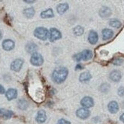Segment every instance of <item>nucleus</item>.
<instances>
[{
    "mask_svg": "<svg viewBox=\"0 0 124 124\" xmlns=\"http://www.w3.org/2000/svg\"><path fill=\"white\" fill-rule=\"evenodd\" d=\"M68 74V70L65 67H58L54 70L52 74V79L55 83L60 84L66 80Z\"/></svg>",
    "mask_w": 124,
    "mask_h": 124,
    "instance_id": "obj_1",
    "label": "nucleus"
},
{
    "mask_svg": "<svg viewBox=\"0 0 124 124\" xmlns=\"http://www.w3.org/2000/svg\"><path fill=\"white\" fill-rule=\"evenodd\" d=\"M93 57V53L91 50L85 49L80 53L76 54L74 55V60L75 61L79 62L80 61H89L91 60Z\"/></svg>",
    "mask_w": 124,
    "mask_h": 124,
    "instance_id": "obj_2",
    "label": "nucleus"
},
{
    "mask_svg": "<svg viewBox=\"0 0 124 124\" xmlns=\"http://www.w3.org/2000/svg\"><path fill=\"white\" fill-rule=\"evenodd\" d=\"M34 36L38 39L45 41L49 37V31L44 27H38L35 30Z\"/></svg>",
    "mask_w": 124,
    "mask_h": 124,
    "instance_id": "obj_3",
    "label": "nucleus"
},
{
    "mask_svg": "<svg viewBox=\"0 0 124 124\" xmlns=\"http://www.w3.org/2000/svg\"><path fill=\"white\" fill-rule=\"evenodd\" d=\"M30 62L35 66H40L44 63L43 57L41 54L36 52L32 54Z\"/></svg>",
    "mask_w": 124,
    "mask_h": 124,
    "instance_id": "obj_4",
    "label": "nucleus"
},
{
    "mask_svg": "<svg viewBox=\"0 0 124 124\" xmlns=\"http://www.w3.org/2000/svg\"><path fill=\"white\" fill-rule=\"evenodd\" d=\"M49 39L51 42L58 40L62 38V33L56 28H51L49 32Z\"/></svg>",
    "mask_w": 124,
    "mask_h": 124,
    "instance_id": "obj_5",
    "label": "nucleus"
},
{
    "mask_svg": "<svg viewBox=\"0 0 124 124\" xmlns=\"http://www.w3.org/2000/svg\"><path fill=\"white\" fill-rule=\"evenodd\" d=\"M90 111L88 109L82 108L78 109L76 112V115L78 118L82 119V120H86L90 117Z\"/></svg>",
    "mask_w": 124,
    "mask_h": 124,
    "instance_id": "obj_6",
    "label": "nucleus"
},
{
    "mask_svg": "<svg viewBox=\"0 0 124 124\" xmlns=\"http://www.w3.org/2000/svg\"><path fill=\"white\" fill-rule=\"evenodd\" d=\"M24 63V61L21 58H17L13 61L10 65V69L12 70L18 72L21 70Z\"/></svg>",
    "mask_w": 124,
    "mask_h": 124,
    "instance_id": "obj_7",
    "label": "nucleus"
},
{
    "mask_svg": "<svg viewBox=\"0 0 124 124\" xmlns=\"http://www.w3.org/2000/svg\"><path fill=\"white\" fill-rule=\"evenodd\" d=\"M80 104L83 107L86 109H89V108H92L94 104V102L93 98L90 97L86 96L83 97L81 100Z\"/></svg>",
    "mask_w": 124,
    "mask_h": 124,
    "instance_id": "obj_8",
    "label": "nucleus"
},
{
    "mask_svg": "<svg viewBox=\"0 0 124 124\" xmlns=\"http://www.w3.org/2000/svg\"><path fill=\"white\" fill-rule=\"evenodd\" d=\"M15 46V42L12 39H6L3 41L2 47L5 50L10 51L14 49Z\"/></svg>",
    "mask_w": 124,
    "mask_h": 124,
    "instance_id": "obj_9",
    "label": "nucleus"
},
{
    "mask_svg": "<svg viewBox=\"0 0 124 124\" xmlns=\"http://www.w3.org/2000/svg\"><path fill=\"white\" fill-rule=\"evenodd\" d=\"M102 39L103 40H109L113 37L114 31L110 29H103L102 31Z\"/></svg>",
    "mask_w": 124,
    "mask_h": 124,
    "instance_id": "obj_10",
    "label": "nucleus"
},
{
    "mask_svg": "<svg viewBox=\"0 0 124 124\" xmlns=\"http://www.w3.org/2000/svg\"><path fill=\"white\" fill-rule=\"evenodd\" d=\"M88 41L90 44L92 45H95L98 41V34L97 31H91L89 32L88 36Z\"/></svg>",
    "mask_w": 124,
    "mask_h": 124,
    "instance_id": "obj_11",
    "label": "nucleus"
},
{
    "mask_svg": "<svg viewBox=\"0 0 124 124\" xmlns=\"http://www.w3.org/2000/svg\"><path fill=\"white\" fill-rule=\"evenodd\" d=\"M121 73L120 71L117 70H114L110 74V78L113 82H119L121 79Z\"/></svg>",
    "mask_w": 124,
    "mask_h": 124,
    "instance_id": "obj_12",
    "label": "nucleus"
},
{
    "mask_svg": "<svg viewBox=\"0 0 124 124\" xmlns=\"http://www.w3.org/2000/svg\"><path fill=\"white\" fill-rule=\"evenodd\" d=\"M47 120L46 112L44 110H40L37 112L36 117V121L39 124H43Z\"/></svg>",
    "mask_w": 124,
    "mask_h": 124,
    "instance_id": "obj_13",
    "label": "nucleus"
},
{
    "mask_svg": "<svg viewBox=\"0 0 124 124\" xmlns=\"http://www.w3.org/2000/svg\"><path fill=\"white\" fill-rule=\"evenodd\" d=\"M99 14L102 18H108L112 15V10L106 6H103L100 9Z\"/></svg>",
    "mask_w": 124,
    "mask_h": 124,
    "instance_id": "obj_14",
    "label": "nucleus"
},
{
    "mask_svg": "<svg viewBox=\"0 0 124 124\" xmlns=\"http://www.w3.org/2000/svg\"><path fill=\"white\" fill-rule=\"evenodd\" d=\"M107 108L110 113H111L112 114H115L118 112L119 110V106L117 102L112 101L109 103L107 105Z\"/></svg>",
    "mask_w": 124,
    "mask_h": 124,
    "instance_id": "obj_15",
    "label": "nucleus"
},
{
    "mask_svg": "<svg viewBox=\"0 0 124 124\" xmlns=\"http://www.w3.org/2000/svg\"><path fill=\"white\" fill-rule=\"evenodd\" d=\"M17 90L15 89L10 88L6 92V97L7 98L8 100L9 101H11L14 99H16L17 97Z\"/></svg>",
    "mask_w": 124,
    "mask_h": 124,
    "instance_id": "obj_16",
    "label": "nucleus"
},
{
    "mask_svg": "<svg viewBox=\"0 0 124 124\" xmlns=\"http://www.w3.org/2000/svg\"><path fill=\"white\" fill-rule=\"evenodd\" d=\"M38 49V46L36 44L33 42H30L27 44L25 46V50L28 53H32V54L33 53H36V51Z\"/></svg>",
    "mask_w": 124,
    "mask_h": 124,
    "instance_id": "obj_17",
    "label": "nucleus"
},
{
    "mask_svg": "<svg viewBox=\"0 0 124 124\" xmlns=\"http://www.w3.org/2000/svg\"><path fill=\"white\" fill-rule=\"evenodd\" d=\"M68 8H69V5L67 3H62L57 6L56 10L58 14H59L60 15H62L67 12Z\"/></svg>",
    "mask_w": 124,
    "mask_h": 124,
    "instance_id": "obj_18",
    "label": "nucleus"
},
{
    "mask_svg": "<svg viewBox=\"0 0 124 124\" xmlns=\"http://www.w3.org/2000/svg\"><path fill=\"white\" fill-rule=\"evenodd\" d=\"M54 16L55 15H54L53 11L51 8L48 9L44 11H43L40 14L41 17L44 19L53 18V17H54Z\"/></svg>",
    "mask_w": 124,
    "mask_h": 124,
    "instance_id": "obj_19",
    "label": "nucleus"
},
{
    "mask_svg": "<svg viewBox=\"0 0 124 124\" xmlns=\"http://www.w3.org/2000/svg\"><path fill=\"white\" fill-rule=\"evenodd\" d=\"M23 14L27 18H32L35 14V10L33 8L31 7L29 8L25 9L23 12Z\"/></svg>",
    "mask_w": 124,
    "mask_h": 124,
    "instance_id": "obj_20",
    "label": "nucleus"
},
{
    "mask_svg": "<svg viewBox=\"0 0 124 124\" xmlns=\"http://www.w3.org/2000/svg\"><path fill=\"white\" fill-rule=\"evenodd\" d=\"M91 77V74L89 71H85L80 74L79 79L80 82H87L90 81Z\"/></svg>",
    "mask_w": 124,
    "mask_h": 124,
    "instance_id": "obj_21",
    "label": "nucleus"
},
{
    "mask_svg": "<svg viewBox=\"0 0 124 124\" xmlns=\"http://www.w3.org/2000/svg\"><path fill=\"white\" fill-rule=\"evenodd\" d=\"M109 25L110 26L113 27V28L118 29L121 26L122 23L121 22L118 20H117V19H112V20L110 21Z\"/></svg>",
    "mask_w": 124,
    "mask_h": 124,
    "instance_id": "obj_22",
    "label": "nucleus"
},
{
    "mask_svg": "<svg viewBox=\"0 0 124 124\" xmlns=\"http://www.w3.org/2000/svg\"><path fill=\"white\" fill-rule=\"evenodd\" d=\"M18 107L21 110H25L28 106V103L25 100H19L18 102Z\"/></svg>",
    "mask_w": 124,
    "mask_h": 124,
    "instance_id": "obj_23",
    "label": "nucleus"
},
{
    "mask_svg": "<svg viewBox=\"0 0 124 124\" xmlns=\"http://www.w3.org/2000/svg\"><path fill=\"white\" fill-rule=\"evenodd\" d=\"M84 31H84V28L82 26H80V25H78V26L75 27L74 30H73L74 34L78 36H82L84 33Z\"/></svg>",
    "mask_w": 124,
    "mask_h": 124,
    "instance_id": "obj_24",
    "label": "nucleus"
},
{
    "mask_svg": "<svg viewBox=\"0 0 124 124\" xmlns=\"http://www.w3.org/2000/svg\"><path fill=\"white\" fill-rule=\"evenodd\" d=\"M1 114H2L3 118H4L5 119H9L13 115V112L11 110H2Z\"/></svg>",
    "mask_w": 124,
    "mask_h": 124,
    "instance_id": "obj_25",
    "label": "nucleus"
},
{
    "mask_svg": "<svg viewBox=\"0 0 124 124\" xmlns=\"http://www.w3.org/2000/svg\"><path fill=\"white\" fill-rule=\"evenodd\" d=\"M100 88H101V91L102 92H103V93H107V92H109L110 89V85L109 84L107 83H104L102 84Z\"/></svg>",
    "mask_w": 124,
    "mask_h": 124,
    "instance_id": "obj_26",
    "label": "nucleus"
},
{
    "mask_svg": "<svg viewBox=\"0 0 124 124\" xmlns=\"http://www.w3.org/2000/svg\"><path fill=\"white\" fill-rule=\"evenodd\" d=\"M124 62V60L122 59V58H117L114 59V61H113V63L114 65H116V66H120V65L123 64Z\"/></svg>",
    "mask_w": 124,
    "mask_h": 124,
    "instance_id": "obj_27",
    "label": "nucleus"
},
{
    "mask_svg": "<svg viewBox=\"0 0 124 124\" xmlns=\"http://www.w3.org/2000/svg\"><path fill=\"white\" fill-rule=\"evenodd\" d=\"M118 94L121 97L124 96V86H121L118 90Z\"/></svg>",
    "mask_w": 124,
    "mask_h": 124,
    "instance_id": "obj_28",
    "label": "nucleus"
},
{
    "mask_svg": "<svg viewBox=\"0 0 124 124\" xmlns=\"http://www.w3.org/2000/svg\"><path fill=\"white\" fill-rule=\"evenodd\" d=\"M57 124H71V123L68 121L65 120V119L62 118L58 121Z\"/></svg>",
    "mask_w": 124,
    "mask_h": 124,
    "instance_id": "obj_29",
    "label": "nucleus"
},
{
    "mask_svg": "<svg viewBox=\"0 0 124 124\" xmlns=\"http://www.w3.org/2000/svg\"><path fill=\"white\" fill-rule=\"evenodd\" d=\"M83 66H82V65L80 64H78L75 67V70H82L83 69Z\"/></svg>",
    "mask_w": 124,
    "mask_h": 124,
    "instance_id": "obj_30",
    "label": "nucleus"
},
{
    "mask_svg": "<svg viewBox=\"0 0 124 124\" xmlns=\"http://www.w3.org/2000/svg\"><path fill=\"white\" fill-rule=\"evenodd\" d=\"M5 93V90L4 87L0 84V94H4Z\"/></svg>",
    "mask_w": 124,
    "mask_h": 124,
    "instance_id": "obj_31",
    "label": "nucleus"
},
{
    "mask_svg": "<svg viewBox=\"0 0 124 124\" xmlns=\"http://www.w3.org/2000/svg\"><path fill=\"white\" fill-rule=\"evenodd\" d=\"M120 120L121 121H122V122H124V113L122 114V115L120 116Z\"/></svg>",
    "mask_w": 124,
    "mask_h": 124,
    "instance_id": "obj_32",
    "label": "nucleus"
},
{
    "mask_svg": "<svg viewBox=\"0 0 124 124\" xmlns=\"http://www.w3.org/2000/svg\"><path fill=\"white\" fill-rule=\"evenodd\" d=\"M24 2L28 3V4H32V3L35 2V1H28V0H27V1H24Z\"/></svg>",
    "mask_w": 124,
    "mask_h": 124,
    "instance_id": "obj_33",
    "label": "nucleus"
},
{
    "mask_svg": "<svg viewBox=\"0 0 124 124\" xmlns=\"http://www.w3.org/2000/svg\"><path fill=\"white\" fill-rule=\"evenodd\" d=\"M2 34H1V31H0V39H2Z\"/></svg>",
    "mask_w": 124,
    "mask_h": 124,
    "instance_id": "obj_34",
    "label": "nucleus"
},
{
    "mask_svg": "<svg viewBox=\"0 0 124 124\" xmlns=\"http://www.w3.org/2000/svg\"><path fill=\"white\" fill-rule=\"evenodd\" d=\"M1 113H2V109H0V114H1Z\"/></svg>",
    "mask_w": 124,
    "mask_h": 124,
    "instance_id": "obj_35",
    "label": "nucleus"
}]
</instances>
